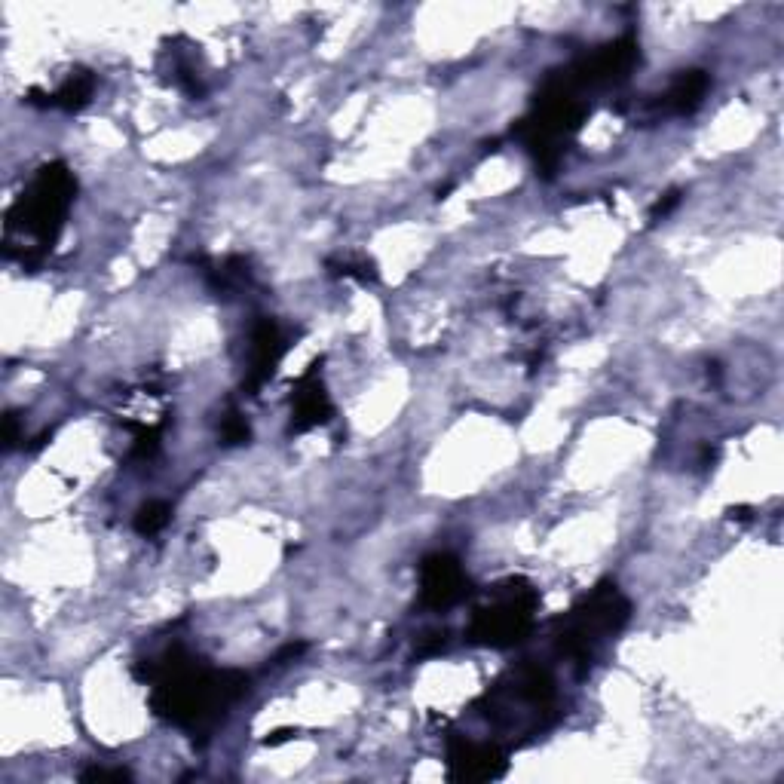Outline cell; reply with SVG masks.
<instances>
[{"mask_svg": "<svg viewBox=\"0 0 784 784\" xmlns=\"http://www.w3.org/2000/svg\"><path fill=\"white\" fill-rule=\"evenodd\" d=\"M132 677L151 686V708L160 720L190 732L196 745H206L227 708L249 693L252 677L236 668H209L181 644L160 656L141 659Z\"/></svg>", "mask_w": 784, "mask_h": 784, "instance_id": "cell-1", "label": "cell"}, {"mask_svg": "<svg viewBox=\"0 0 784 784\" xmlns=\"http://www.w3.org/2000/svg\"><path fill=\"white\" fill-rule=\"evenodd\" d=\"M74 196V172L62 160L43 163L4 215V258L37 267L59 242Z\"/></svg>", "mask_w": 784, "mask_h": 784, "instance_id": "cell-2", "label": "cell"}, {"mask_svg": "<svg viewBox=\"0 0 784 784\" xmlns=\"http://www.w3.org/2000/svg\"><path fill=\"white\" fill-rule=\"evenodd\" d=\"M628 619H631V601L622 595V588L616 582H601L585 598H579L564 619H558V631H555L558 653L582 668L592 665L595 650L607 637L619 634L628 625Z\"/></svg>", "mask_w": 784, "mask_h": 784, "instance_id": "cell-3", "label": "cell"}, {"mask_svg": "<svg viewBox=\"0 0 784 784\" xmlns=\"http://www.w3.org/2000/svg\"><path fill=\"white\" fill-rule=\"evenodd\" d=\"M539 601L543 598L527 579H506L503 585H497L494 601L472 613V622L466 628L469 644L487 650H509L524 644L533 631Z\"/></svg>", "mask_w": 784, "mask_h": 784, "instance_id": "cell-4", "label": "cell"}, {"mask_svg": "<svg viewBox=\"0 0 784 784\" xmlns=\"http://www.w3.org/2000/svg\"><path fill=\"white\" fill-rule=\"evenodd\" d=\"M637 62H641V43H637L634 34H622L561 71L573 83V89L582 95L585 89L616 86V83L628 80V74L634 71Z\"/></svg>", "mask_w": 784, "mask_h": 784, "instance_id": "cell-5", "label": "cell"}, {"mask_svg": "<svg viewBox=\"0 0 784 784\" xmlns=\"http://www.w3.org/2000/svg\"><path fill=\"white\" fill-rule=\"evenodd\" d=\"M469 576L457 555L435 552L426 555L420 564V601L429 610H451L469 595Z\"/></svg>", "mask_w": 784, "mask_h": 784, "instance_id": "cell-6", "label": "cell"}, {"mask_svg": "<svg viewBox=\"0 0 784 784\" xmlns=\"http://www.w3.org/2000/svg\"><path fill=\"white\" fill-rule=\"evenodd\" d=\"M448 778L451 781H497L506 775V751L487 742H472L463 735L448 739Z\"/></svg>", "mask_w": 784, "mask_h": 784, "instance_id": "cell-7", "label": "cell"}, {"mask_svg": "<svg viewBox=\"0 0 784 784\" xmlns=\"http://www.w3.org/2000/svg\"><path fill=\"white\" fill-rule=\"evenodd\" d=\"M322 356L310 362V368L298 377L291 389V423H288V432L291 435H304L316 426H325L331 423L334 417V405L325 392V383L319 377V368H322Z\"/></svg>", "mask_w": 784, "mask_h": 784, "instance_id": "cell-8", "label": "cell"}, {"mask_svg": "<svg viewBox=\"0 0 784 784\" xmlns=\"http://www.w3.org/2000/svg\"><path fill=\"white\" fill-rule=\"evenodd\" d=\"M288 350V340L273 319H258L252 328V359H249V374L242 380L245 396H258V392L276 377V368Z\"/></svg>", "mask_w": 784, "mask_h": 784, "instance_id": "cell-9", "label": "cell"}, {"mask_svg": "<svg viewBox=\"0 0 784 784\" xmlns=\"http://www.w3.org/2000/svg\"><path fill=\"white\" fill-rule=\"evenodd\" d=\"M711 89V77L708 71H699V68H690V71H680L674 77V83L659 95V108L668 111V114H693Z\"/></svg>", "mask_w": 784, "mask_h": 784, "instance_id": "cell-10", "label": "cell"}, {"mask_svg": "<svg viewBox=\"0 0 784 784\" xmlns=\"http://www.w3.org/2000/svg\"><path fill=\"white\" fill-rule=\"evenodd\" d=\"M92 92H95V74L86 71V68H77L71 71L62 86L53 92V108L59 111H68V114H77L83 111L89 102H92Z\"/></svg>", "mask_w": 784, "mask_h": 784, "instance_id": "cell-11", "label": "cell"}, {"mask_svg": "<svg viewBox=\"0 0 784 784\" xmlns=\"http://www.w3.org/2000/svg\"><path fill=\"white\" fill-rule=\"evenodd\" d=\"M169 521H172V506L163 503V500H151V503L138 506L132 527H135L138 536H157L169 527Z\"/></svg>", "mask_w": 784, "mask_h": 784, "instance_id": "cell-12", "label": "cell"}, {"mask_svg": "<svg viewBox=\"0 0 784 784\" xmlns=\"http://www.w3.org/2000/svg\"><path fill=\"white\" fill-rule=\"evenodd\" d=\"M126 426L135 432V441H132V460H154L157 451H160V441H163V429H166V423H160V426L126 423Z\"/></svg>", "mask_w": 784, "mask_h": 784, "instance_id": "cell-13", "label": "cell"}, {"mask_svg": "<svg viewBox=\"0 0 784 784\" xmlns=\"http://www.w3.org/2000/svg\"><path fill=\"white\" fill-rule=\"evenodd\" d=\"M218 435H221V445H227V448H239V445H249V441H252L249 420H245V414L236 411V408H230V411L221 417Z\"/></svg>", "mask_w": 784, "mask_h": 784, "instance_id": "cell-14", "label": "cell"}, {"mask_svg": "<svg viewBox=\"0 0 784 784\" xmlns=\"http://www.w3.org/2000/svg\"><path fill=\"white\" fill-rule=\"evenodd\" d=\"M331 276L340 279H356V282H377V264L368 258H343V261H328Z\"/></svg>", "mask_w": 784, "mask_h": 784, "instance_id": "cell-15", "label": "cell"}, {"mask_svg": "<svg viewBox=\"0 0 784 784\" xmlns=\"http://www.w3.org/2000/svg\"><path fill=\"white\" fill-rule=\"evenodd\" d=\"M680 200H683V190L680 187H671V190H665L659 200L653 203V209H650V224H656V221H662V218H668L677 206H680Z\"/></svg>", "mask_w": 784, "mask_h": 784, "instance_id": "cell-16", "label": "cell"}, {"mask_svg": "<svg viewBox=\"0 0 784 784\" xmlns=\"http://www.w3.org/2000/svg\"><path fill=\"white\" fill-rule=\"evenodd\" d=\"M80 781H132V772L123 769V766H114V769H108V766H89V769L80 772Z\"/></svg>", "mask_w": 784, "mask_h": 784, "instance_id": "cell-17", "label": "cell"}, {"mask_svg": "<svg viewBox=\"0 0 784 784\" xmlns=\"http://www.w3.org/2000/svg\"><path fill=\"white\" fill-rule=\"evenodd\" d=\"M445 647H448V631H429V634H423L417 656H438Z\"/></svg>", "mask_w": 784, "mask_h": 784, "instance_id": "cell-18", "label": "cell"}, {"mask_svg": "<svg viewBox=\"0 0 784 784\" xmlns=\"http://www.w3.org/2000/svg\"><path fill=\"white\" fill-rule=\"evenodd\" d=\"M19 441H25V435H22V426H19V417L10 411L7 417H4V448L7 451H13Z\"/></svg>", "mask_w": 784, "mask_h": 784, "instance_id": "cell-19", "label": "cell"}, {"mask_svg": "<svg viewBox=\"0 0 784 784\" xmlns=\"http://www.w3.org/2000/svg\"><path fill=\"white\" fill-rule=\"evenodd\" d=\"M307 653V644L304 641H298V644H288V647H282L276 656H273V668H279V665H288V662H294V659H301Z\"/></svg>", "mask_w": 784, "mask_h": 784, "instance_id": "cell-20", "label": "cell"}, {"mask_svg": "<svg viewBox=\"0 0 784 784\" xmlns=\"http://www.w3.org/2000/svg\"><path fill=\"white\" fill-rule=\"evenodd\" d=\"M726 515L732 521H751V506H732V509H726Z\"/></svg>", "mask_w": 784, "mask_h": 784, "instance_id": "cell-21", "label": "cell"}, {"mask_svg": "<svg viewBox=\"0 0 784 784\" xmlns=\"http://www.w3.org/2000/svg\"><path fill=\"white\" fill-rule=\"evenodd\" d=\"M714 460H717V448H708V445H705V448H702V466H711Z\"/></svg>", "mask_w": 784, "mask_h": 784, "instance_id": "cell-22", "label": "cell"}]
</instances>
